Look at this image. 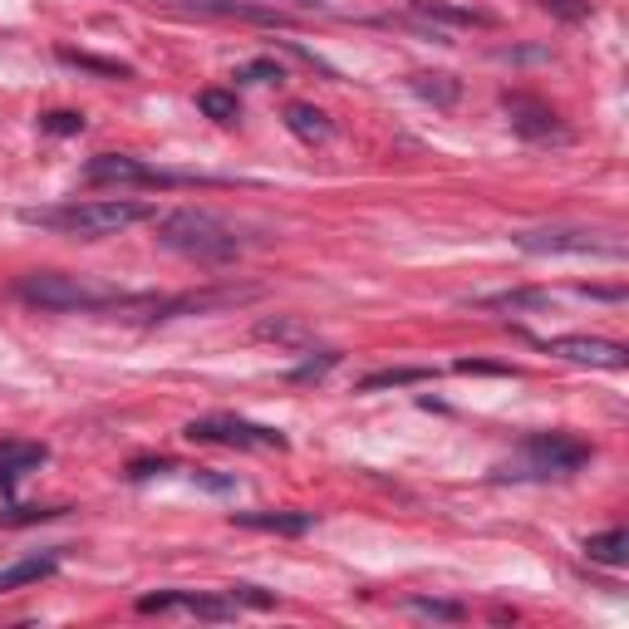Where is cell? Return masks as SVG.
Instances as JSON below:
<instances>
[{"mask_svg":"<svg viewBox=\"0 0 629 629\" xmlns=\"http://www.w3.org/2000/svg\"><path fill=\"white\" fill-rule=\"evenodd\" d=\"M148 217H153V206L134 202V197H103V202H70V206H45V212H21L25 227L64 231V237H84V241L118 237V231L138 227V222H148Z\"/></svg>","mask_w":629,"mask_h":629,"instance_id":"obj_1","label":"cell"},{"mask_svg":"<svg viewBox=\"0 0 629 629\" xmlns=\"http://www.w3.org/2000/svg\"><path fill=\"white\" fill-rule=\"evenodd\" d=\"M158 241L177 256L197 261V266H231L241 256V237L222 217L202 212V206H177L158 217Z\"/></svg>","mask_w":629,"mask_h":629,"instance_id":"obj_2","label":"cell"},{"mask_svg":"<svg viewBox=\"0 0 629 629\" xmlns=\"http://www.w3.org/2000/svg\"><path fill=\"white\" fill-rule=\"evenodd\" d=\"M15 295L35 310H60V315H93V310L134 305V295H124L118 286H103L93 276H64V271H30V276H21Z\"/></svg>","mask_w":629,"mask_h":629,"instance_id":"obj_3","label":"cell"},{"mask_svg":"<svg viewBox=\"0 0 629 629\" xmlns=\"http://www.w3.org/2000/svg\"><path fill=\"white\" fill-rule=\"evenodd\" d=\"M84 183L89 187H192V183H222V177L163 173V167H148L128 153H99L84 163Z\"/></svg>","mask_w":629,"mask_h":629,"instance_id":"obj_4","label":"cell"},{"mask_svg":"<svg viewBox=\"0 0 629 629\" xmlns=\"http://www.w3.org/2000/svg\"><path fill=\"white\" fill-rule=\"evenodd\" d=\"M516 247L531 256H625L619 241H600V231L580 227H537V231H516Z\"/></svg>","mask_w":629,"mask_h":629,"instance_id":"obj_5","label":"cell"},{"mask_svg":"<svg viewBox=\"0 0 629 629\" xmlns=\"http://www.w3.org/2000/svg\"><path fill=\"white\" fill-rule=\"evenodd\" d=\"M521 457H527V467L512 477H566L590 463V443H580L570 433H537L521 443Z\"/></svg>","mask_w":629,"mask_h":629,"instance_id":"obj_6","label":"cell"},{"mask_svg":"<svg viewBox=\"0 0 629 629\" xmlns=\"http://www.w3.org/2000/svg\"><path fill=\"white\" fill-rule=\"evenodd\" d=\"M192 443H227V448H286V433L276 428H261V424H247V418H192L183 428Z\"/></svg>","mask_w":629,"mask_h":629,"instance_id":"obj_7","label":"cell"},{"mask_svg":"<svg viewBox=\"0 0 629 629\" xmlns=\"http://www.w3.org/2000/svg\"><path fill=\"white\" fill-rule=\"evenodd\" d=\"M502 109L506 118H512V128L521 138H531V143H551V138H570V128L561 124V114L551 109V103L531 99V93H502Z\"/></svg>","mask_w":629,"mask_h":629,"instance_id":"obj_8","label":"cell"},{"mask_svg":"<svg viewBox=\"0 0 629 629\" xmlns=\"http://www.w3.org/2000/svg\"><path fill=\"white\" fill-rule=\"evenodd\" d=\"M546 350L561 354V360H570V364H590V369H625L629 364L625 344L595 340V335H561V340H551Z\"/></svg>","mask_w":629,"mask_h":629,"instance_id":"obj_9","label":"cell"},{"mask_svg":"<svg viewBox=\"0 0 629 629\" xmlns=\"http://www.w3.org/2000/svg\"><path fill=\"white\" fill-rule=\"evenodd\" d=\"M408 15L413 21L433 25V30H448V25H477V30H492L496 15L492 11H477V5H448V0H408Z\"/></svg>","mask_w":629,"mask_h":629,"instance_id":"obj_10","label":"cell"},{"mask_svg":"<svg viewBox=\"0 0 629 629\" xmlns=\"http://www.w3.org/2000/svg\"><path fill=\"white\" fill-rule=\"evenodd\" d=\"M50 463V448L45 443H0V492H11L21 477L40 473Z\"/></svg>","mask_w":629,"mask_h":629,"instance_id":"obj_11","label":"cell"},{"mask_svg":"<svg viewBox=\"0 0 629 629\" xmlns=\"http://www.w3.org/2000/svg\"><path fill=\"white\" fill-rule=\"evenodd\" d=\"M231 521L251 531H276V537H305L315 527V512H231Z\"/></svg>","mask_w":629,"mask_h":629,"instance_id":"obj_12","label":"cell"},{"mask_svg":"<svg viewBox=\"0 0 629 629\" xmlns=\"http://www.w3.org/2000/svg\"><path fill=\"white\" fill-rule=\"evenodd\" d=\"M256 340L266 344H286V350H310L315 344V330L295 315H271V320H256Z\"/></svg>","mask_w":629,"mask_h":629,"instance_id":"obj_13","label":"cell"},{"mask_svg":"<svg viewBox=\"0 0 629 629\" xmlns=\"http://www.w3.org/2000/svg\"><path fill=\"white\" fill-rule=\"evenodd\" d=\"M54 570H60V551H45V556L15 561V566L0 570V595H5V590H21V586H35V580L54 576Z\"/></svg>","mask_w":629,"mask_h":629,"instance_id":"obj_14","label":"cell"},{"mask_svg":"<svg viewBox=\"0 0 629 629\" xmlns=\"http://www.w3.org/2000/svg\"><path fill=\"white\" fill-rule=\"evenodd\" d=\"M286 128L295 138H305V143H325V138H330V118H325L315 103H290V109H286Z\"/></svg>","mask_w":629,"mask_h":629,"instance_id":"obj_15","label":"cell"},{"mask_svg":"<svg viewBox=\"0 0 629 629\" xmlns=\"http://www.w3.org/2000/svg\"><path fill=\"white\" fill-rule=\"evenodd\" d=\"M413 93L428 103H438V109H453L457 93H463V84L453 79V74H413Z\"/></svg>","mask_w":629,"mask_h":629,"instance_id":"obj_16","label":"cell"},{"mask_svg":"<svg viewBox=\"0 0 629 629\" xmlns=\"http://www.w3.org/2000/svg\"><path fill=\"white\" fill-rule=\"evenodd\" d=\"M586 556L600 561V566H625V556H629V531H605V537H590V541H586Z\"/></svg>","mask_w":629,"mask_h":629,"instance_id":"obj_17","label":"cell"},{"mask_svg":"<svg viewBox=\"0 0 629 629\" xmlns=\"http://www.w3.org/2000/svg\"><path fill=\"white\" fill-rule=\"evenodd\" d=\"M197 109H202L206 118H217V124H237L241 118L237 93H227V89H202L197 93Z\"/></svg>","mask_w":629,"mask_h":629,"instance_id":"obj_18","label":"cell"},{"mask_svg":"<svg viewBox=\"0 0 629 629\" xmlns=\"http://www.w3.org/2000/svg\"><path fill=\"white\" fill-rule=\"evenodd\" d=\"M60 60H64V64H79V70L103 74V79H134V70H128V64H118V60H99V54H84V50H60Z\"/></svg>","mask_w":629,"mask_h":629,"instance_id":"obj_19","label":"cell"},{"mask_svg":"<svg viewBox=\"0 0 629 629\" xmlns=\"http://www.w3.org/2000/svg\"><path fill=\"white\" fill-rule=\"evenodd\" d=\"M424 379H433V369H379L360 389H399V383H424Z\"/></svg>","mask_w":629,"mask_h":629,"instance_id":"obj_20","label":"cell"},{"mask_svg":"<svg viewBox=\"0 0 629 629\" xmlns=\"http://www.w3.org/2000/svg\"><path fill=\"white\" fill-rule=\"evenodd\" d=\"M487 305H496V310H546L551 295L546 290H512V295H492Z\"/></svg>","mask_w":629,"mask_h":629,"instance_id":"obj_21","label":"cell"},{"mask_svg":"<svg viewBox=\"0 0 629 629\" xmlns=\"http://www.w3.org/2000/svg\"><path fill=\"white\" fill-rule=\"evenodd\" d=\"M335 364H340V350H320V360H305L300 369H290V379H295V383H315V379H325Z\"/></svg>","mask_w":629,"mask_h":629,"instance_id":"obj_22","label":"cell"},{"mask_svg":"<svg viewBox=\"0 0 629 629\" xmlns=\"http://www.w3.org/2000/svg\"><path fill=\"white\" fill-rule=\"evenodd\" d=\"M50 134H60V138H70V134H84V114H74V109H54V114H45L40 118Z\"/></svg>","mask_w":629,"mask_h":629,"instance_id":"obj_23","label":"cell"},{"mask_svg":"<svg viewBox=\"0 0 629 629\" xmlns=\"http://www.w3.org/2000/svg\"><path fill=\"white\" fill-rule=\"evenodd\" d=\"M408 609L428 619H463V605H453V600H408Z\"/></svg>","mask_w":629,"mask_h":629,"instance_id":"obj_24","label":"cell"},{"mask_svg":"<svg viewBox=\"0 0 629 629\" xmlns=\"http://www.w3.org/2000/svg\"><path fill=\"white\" fill-rule=\"evenodd\" d=\"M537 5L551 15H566V21H586L590 15V0H537Z\"/></svg>","mask_w":629,"mask_h":629,"instance_id":"obj_25","label":"cell"},{"mask_svg":"<svg viewBox=\"0 0 629 629\" xmlns=\"http://www.w3.org/2000/svg\"><path fill=\"white\" fill-rule=\"evenodd\" d=\"M241 79H251V84H280V79H286V70H280V64H271V60H256V64H247V70H241Z\"/></svg>","mask_w":629,"mask_h":629,"instance_id":"obj_26","label":"cell"},{"mask_svg":"<svg viewBox=\"0 0 629 629\" xmlns=\"http://www.w3.org/2000/svg\"><path fill=\"white\" fill-rule=\"evenodd\" d=\"M231 595H237V605H241V600H247V605H256V609H271V605H276V600H271V595H261L256 586H231Z\"/></svg>","mask_w":629,"mask_h":629,"instance_id":"obj_27","label":"cell"},{"mask_svg":"<svg viewBox=\"0 0 629 629\" xmlns=\"http://www.w3.org/2000/svg\"><path fill=\"white\" fill-rule=\"evenodd\" d=\"M153 473H173V463H163V457H158V463H134V467H128V477H134V482H143V477H153Z\"/></svg>","mask_w":629,"mask_h":629,"instance_id":"obj_28","label":"cell"},{"mask_svg":"<svg viewBox=\"0 0 629 629\" xmlns=\"http://www.w3.org/2000/svg\"><path fill=\"white\" fill-rule=\"evenodd\" d=\"M457 374H512L506 364H482V360H463L457 364Z\"/></svg>","mask_w":629,"mask_h":629,"instance_id":"obj_29","label":"cell"}]
</instances>
